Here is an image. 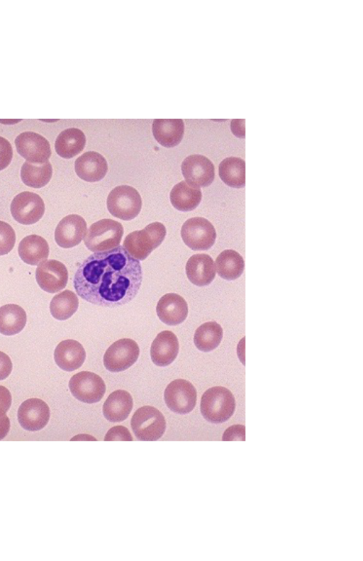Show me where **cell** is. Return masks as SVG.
<instances>
[{
	"mask_svg": "<svg viewBox=\"0 0 363 561\" xmlns=\"http://www.w3.org/2000/svg\"><path fill=\"white\" fill-rule=\"evenodd\" d=\"M142 281L140 261L118 245L85 259L75 272L73 285L84 300L98 306L116 307L133 299Z\"/></svg>",
	"mask_w": 363,
	"mask_h": 561,
	"instance_id": "obj_1",
	"label": "cell"
},
{
	"mask_svg": "<svg viewBox=\"0 0 363 561\" xmlns=\"http://www.w3.org/2000/svg\"><path fill=\"white\" fill-rule=\"evenodd\" d=\"M235 409L234 396L225 387H213L202 395L200 410L203 417L208 422L223 423L233 416Z\"/></svg>",
	"mask_w": 363,
	"mask_h": 561,
	"instance_id": "obj_2",
	"label": "cell"
},
{
	"mask_svg": "<svg viewBox=\"0 0 363 561\" xmlns=\"http://www.w3.org/2000/svg\"><path fill=\"white\" fill-rule=\"evenodd\" d=\"M166 233V228L162 223L154 222L140 230L129 233L123 247L135 259L144 260L162 243Z\"/></svg>",
	"mask_w": 363,
	"mask_h": 561,
	"instance_id": "obj_3",
	"label": "cell"
},
{
	"mask_svg": "<svg viewBox=\"0 0 363 561\" xmlns=\"http://www.w3.org/2000/svg\"><path fill=\"white\" fill-rule=\"evenodd\" d=\"M123 235L122 224L112 219H102L91 224L84 241L92 252H104L118 247Z\"/></svg>",
	"mask_w": 363,
	"mask_h": 561,
	"instance_id": "obj_4",
	"label": "cell"
},
{
	"mask_svg": "<svg viewBox=\"0 0 363 561\" xmlns=\"http://www.w3.org/2000/svg\"><path fill=\"white\" fill-rule=\"evenodd\" d=\"M130 426L138 440L154 441L163 435L166 421L158 409L151 406H144L135 411L131 418Z\"/></svg>",
	"mask_w": 363,
	"mask_h": 561,
	"instance_id": "obj_5",
	"label": "cell"
},
{
	"mask_svg": "<svg viewBox=\"0 0 363 561\" xmlns=\"http://www.w3.org/2000/svg\"><path fill=\"white\" fill-rule=\"evenodd\" d=\"M142 199L138 191L128 185L115 187L107 198V208L111 214L124 221L135 218L140 212Z\"/></svg>",
	"mask_w": 363,
	"mask_h": 561,
	"instance_id": "obj_6",
	"label": "cell"
},
{
	"mask_svg": "<svg viewBox=\"0 0 363 561\" xmlns=\"http://www.w3.org/2000/svg\"><path fill=\"white\" fill-rule=\"evenodd\" d=\"M184 243L193 250H207L215 243L216 232L213 224L203 217L186 220L181 230Z\"/></svg>",
	"mask_w": 363,
	"mask_h": 561,
	"instance_id": "obj_7",
	"label": "cell"
},
{
	"mask_svg": "<svg viewBox=\"0 0 363 561\" xmlns=\"http://www.w3.org/2000/svg\"><path fill=\"white\" fill-rule=\"evenodd\" d=\"M72 394L79 401L94 404L99 402L106 392V385L101 377L88 371L73 375L69 382Z\"/></svg>",
	"mask_w": 363,
	"mask_h": 561,
	"instance_id": "obj_8",
	"label": "cell"
},
{
	"mask_svg": "<svg viewBox=\"0 0 363 561\" xmlns=\"http://www.w3.org/2000/svg\"><path fill=\"white\" fill-rule=\"evenodd\" d=\"M140 348L138 343L130 338H122L114 342L104 355V365L112 372L124 371L138 360Z\"/></svg>",
	"mask_w": 363,
	"mask_h": 561,
	"instance_id": "obj_9",
	"label": "cell"
},
{
	"mask_svg": "<svg viewBox=\"0 0 363 561\" xmlns=\"http://www.w3.org/2000/svg\"><path fill=\"white\" fill-rule=\"evenodd\" d=\"M196 390L194 385L183 379L171 382L164 392V399L167 407L179 414L191 412L196 406Z\"/></svg>",
	"mask_w": 363,
	"mask_h": 561,
	"instance_id": "obj_10",
	"label": "cell"
},
{
	"mask_svg": "<svg viewBox=\"0 0 363 561\" xmlns=\"http://www.w3.org/2000/svg\"><path fill=\"white\" fill-rule=\"evenodd\" d=\"M44 212V202L35 193L23 191L17 194L11 204L13 218L23 225H30L38 222L43 217Z\"/></svg>",
	"mask_w": 363,
	"mask_h": 561,
	"instance_id": "obj_11",
	"label": "cell"
},
{
	"mask_svg": "<svg viewBox=\"0 0 363 561\" xmlns=\"http://www.w3.org/2000/svg\"><path fill=\"white\" fill-rule=\"evenodd\" d=\"M181 168L186 182L193 187H206L214 180V165L204 155L196 154L186 157Z\"/></svg>",
	"mask_w": 363,
	"mask_h": 561,
	"instance_id": "obj_12",
	"label": "cell"
},
{
	"mask_svg": "<svg viewBox=\"0 0 363 561\" xmlns=\"http://www.w3.org/2000/svg\"><path fill=\"white\" fill-rule=\"evenodd\" d=\"M15 145L19 155L30 162L43 163L48 161L51 156L48 140L32 131L19 134L15 139Z\"/></svg>",
	"mask_w": 363,
	"mask_h": 561,
	"instance_id": "obj_13",
	"label": "cell"
},
{
	"mask_svg": "<svg viewBox=\"0 0 363 561\" xmlns=\"http://www.w3.org/2000/svg\"><path fill=\"white\" fill-rule=\"evenodd\" d=\"M18 421L26 431L43 429L50 419V409L42 399L31 398L24 401L18 409Z\"/></svg>",
	"mask_w": 363,
	"mask_h": 561,
	"instance_id": "obj_14",
	"label": "cell"
},
{
	"mask_svg": "<svg viewBox=\"0 0 363 561\" xmlns=\"http://www.w3.org/2000/svg\"><path fill=\"white\" fill-rule=\"evenodd\" d=\"M35 277L43 290L48 293H56L66 287L68 271L61 262L50 260L39 264L36 269Z\"/></svg>",
	"mask_w": 363,
	"mask_h": 561,
	"instance_id": "obj_15",
	"label": "cell"
},
{
	"mask_svg": "<svg viewBox=\"0 0 363 561\" xmlns=\"http://www.w3.org/2000/svg\"><path fill=\"white\" fill-rule=\"evenodd\" d=\"M86 231V223L80 216L71 214L64 217L55 231L57 244L63 248H70L79 244Z\"/></svg>",
	"mask_w": 363,
	"mask_h": 561,
	"instance_id": "obj_16",
	"label": "cell"
},
{
	"mask_svg": "<svg viewBox=\"0 0 363 561\" xmlns=\"http://www.w3.org/2000/svg\"><path fill=\"white\" fill-rule=\"evenodd\" d=\"M156 312L162 322L169 326H176L182 323L186 318L188 305L180 295L168 293L158 301Z\"/></svg>",
	"mask_w": 363,
	"mask_h": 561,
	"instance_id": "obj_17",
	"label": "cell"
},
{
	"mask_svg": "<svg viewBox=\"0 0 363 561\" xmlns=\"http://www.w3.org/2000/svg\"><path fill=\"white\" fill-rule=\"evenodd\" d=\"M75 172L82 180L95 182L101 180L108 172L105 157L95 151L86 152L74 163Z\"/></svg>",
	"mask_w": 363,
	"mask_h": 561,
	"instance_id": "obj_18",
	"label": "cell"
},
{
	"mask_svg": "<svg viewBox=\"0 0 363 561\" xmlns=\"http://www.w3.org/2000/svg\"><path fill=\"white\" fill-rule=\"evenodd\" d=\"M179 352V341L176 335L169 331L157 334L150 347L152 362L160 367L170 365Z\"/></svg>",
	"mask_w": 363,
	"mask_h": 561,
	"instance_id": "obj_19",
	"label": "cell"
},
{
	"mask_svg": "<svg viewBox=\"0 0 363 561\" xmlns=\"http://www.w3.org/2000/svg\"><path fill=\"white\" fill-rule=\"evenodd\" d=\"M85 358L86 352L82 344L72 339L61 341L54 352V359L57 366L67 372L79 368Z\"/></svg>",
	"mask_w": 363,
	"mask_h": 561,
	"instance_id": "obj_20",
	"label": "cell"
},
{
	"mask_svg": "<svg viewBox=\"0 0 363 561\" xmlns=\"http://www.w3.org/2000/svg\"><path fill=\"white\" fill-rule=\"evenodd\" d=\"M186 273L189 281L196 286L210 284L216 276L212 257L203 253L192 255L186 262Z\"/></svg>",
	"mask_w": 363,
	"mask_h": 561,
	"instance_id": "obj_21",
	"label": "cell"
},
{
	"mask_svg": "<svg viewBox=\"0 0 363 561\" xmlns=\"http://www.w3.org/2000/svg\"><path fill=\"white\" fill-rule=\"evenodd\" d=\"M152 130L160 145L172 148L179 145L182 140L184 124L182 119H155Z\"/></svg>",
	"mask_w": 363,
	"mask_h": 561,
	"instance_id": "obj_22",
	"label": "cell"
},
{
	"mask_svg": "<svg viewBox=\"0 0 363 561\" xmlns=\"http://www.w3.org/2000/svg\"><path fill=\"white\" fill-rule=\"evenodd\" d=\"M133 398L129 392L118 389L112 392L103 405V414L111 422L125 420L132 411Z\"/></svg>",
	"mask_w": 363,
	"mask_h": 561,
	"instance_id": "obj_23",
	"label": "cell"
},
{
	"mask_svg": "<svg viewBox=\"0 0 363 561\" xmlns=\"http://www.w3.org/2000/svg\"><path fill=\"white\" fill-rule=\"evenodd\" d=\"M18 251L24 262L30 265H37L48 259L49 245L43 237L30 235L21 240Z\"/></svg>",
	"mask_w": 363,
	"mask_h": 561,
	"instance_id": "obj_24",
	"label": "cell"
},
{
	"mask_svg": "<svg viewBox=\"0 0 363 561\" xmlns=\"http://www.w3.org/2000/svg\"><path fill=\"white\" fill-rule=\"evenodd\" d=\"M86 137L84 133L77 128H69L62 131L55 140V151L60 157L72 158L80 153L84 148Z\"/></svg>",
	"mask_w": 363,
	"mask_h": 561,
	"instance_id": "obj_25",
	"label": "cell"
},
{
	"mask_svg": "<svg viewBox=\"0 0 363 561\" xmlns=\"http://www.w3.org/2000/svg\"><path fill=\"white\" fill-rule=\"evenodd\" d=\"M200 188L193 187L184 181L174 186L170 192L173 206L181 211H190L196 209L201 201Z\"/></svg>",
	"mask_w": 363,
	"mask_h": 561,
	"instance_id": "obj_26",
	"label": "cell"
},
{
	"mask_svg": "<svg viewBox=\"0 0 363 561\" xmlns=\"http://www.w3.org/2000/svg\"><path fill=\"white\" fill-rule=\"evenodd\" d=\"M26 313L20 306L14 304L0 307V333L13 335L20 333L26 323Z\"/></svg>",
	"mask_w": 363,
	"mask_h": 561,
	"instance_id": "obj_27",
	"label": "cell"
},
{
	"mask_svg": "<svg viewBox=\"0 0 363 561\" xmlns=\"http://www.w3.org/2000/svg\"><path fill=\"white\" fill-rule=\"evenodd\" d=\"M218 173L221 180L233 188L245 186V162L238 157H229L219 165Z\"/></svg>",
	"mask_w": 363,
	"mask_h": 561,
	"instance_id": "obj_28",
	"label": "cell"
},
{
	"mask_svg": "<svg viewBox=\"0 0 363 561\" xmlns=\"http://www.w3.org/2000/svg\"><path fill=\"white\" fill-rule=\"evenodd\" d=\"M218 275L226 280H234L241 276L245 267L242 257L235 250H225L216 260Z\"/></svg>",
	"mask_w": 363,
	"mask_h": 561,
	"instance_id": "obj_29",
	"label": "cell"
},
{
	"mask_svg": "<svg viewBox=\"0 0 363 561\" xmlns=\"http://www.w3.org/2000/svg\"><path fill=\"white\" fill-rule=\"evenodd\" d=\"M52 174V165L49 161L43 163H33L26 161L21 170L23 182L33 188H41L50 180Z\"/></svg>",
	"mask_w": 363,
	"mask_h": 561,
	"instance_id": "obj_30",
	"label": "cell"
},
{
	"mask_svg": "<svg viewBox=\"0 0 363 561\" xmlns=\"http://www.w3.org/2000/svg\"><path fill=\"white\" fill-rule=\"evenodd\" d=\"M223 335L222 327L216 321H209L203 323L196 330L194 342L199 350L209 352L219 345Z\"/></svg>",
	"mask_w": 363,
	"mask_h": 561,
	"instance_id": "obj_31",
	"label": "cell"
},
{
	"mask_svg": "<svg viewBox=\"0 0 363 561\" xmlns=\"http://www.w3.org/2000/svg\"><path fill=\"white\" fill-rule=\"evenodd\" d=\"M78 306L79 299L77 295L70 290H65L52 299L50 311L55 318L65 321L77 311Z\"/></svg>",
	"mask_w": 363,
	"mask_h": 561,
	"instance_id": "obj_32",
	"label": "cell"
},
{
	"mask_svg": "<svg viewBox=\"0 0 363 561\" xmlns=\"http://www.w3.org/2000/svg\"><path fill=\"white\" fill-rule=\"evenodd\" d=\"M16 233L7 223L0 221V255L8 254L13 248Z\"/></svg>",
	"mask_w": 363,
	"mask_h": 561,
	"instance_id": "obj_33",
	"label": "cell"
},
{
	"mask_svg": "<svg viewBox=\"0 0 363 561\" xmlns=\"http://www.w3.org/2000/svg\"><path fill=\"white\" fill-rule=\"evenodd\" d=\"M104 440L105 441H111V440L131 441L133 440V438L130 431L126 427L123 426H116L112 427L111 429L108 431V432L105 435Z\"/></svg>",
	"mask_w": 363,
	"mask_h": 561,
	"instance_id": "obj_34",
	"label": "cell"
},
{
	"mask_svg": "<svg viewBox=\"0 0 363 561\" xmlns=\"http://www.w3.org/2000/svg\"><path fill=\"white\" fill-rule=\"evenodd\" d=\"M13 157L11 143L6 138L0 136V170L7 167Z\"/></svg>",
	"mask_w": 363,
	"mask_h": 561,
	"instance_id": "obj_35",
	"label": "cell"
},
{
	"mask_svg": "<svg viewBox=\"0 0 363 561\" xmlns=\"http://www.w3.org/2000/svg\"><path fill=\"white\" fill-rule=\"evenodd\" d=\"M245 428L240 424H236L228 428L222 437L223 441L227 440H245Z\"/></svg>",
	"mask_w": 363,
	"mask_h": 561,
	"instance_id": "obj_36",
	"label": "cell"
},
{
	"mask_svg": "<svg viewBox=\"0 0 363 561\" xmlns=\"http://www.w3.org/2000/svg\"><path fill=\"white\" fill-rule=\"evenodd\" d=\"M11 394L9 389L0 385V418L6 415L11 405Z\"/></svg>",
	"mask_w": 363,
	"mask_h": 561,
	"instance_id": "obj_37",
	"label": "cell"
},
{
	"mask_svg": "<svg viewBox=\"0 0 363 561\" xmlns=\"http://www.w3.org/2000/svg\"><path fill=\"white\" fill-rule=\"evenodd\" d=\"M12 367L10 357L6 353L0 351V380L5 379L9 377Z\"/></svg>",
	"mask_w": 363,
	"mask_h": 561,
	"instance_id": "obj_38",
	"label": "cell"
},
{
	"mask_svg": "<svg viewBox=\"0 0 363 561\" xmlns=\"http://www.w3.org/2000/svg\"><path fill=\"white\" fill-rule=\"evenodd\" d=\"M231 130L233 134L238 137L245 138V120L243 119H233L230 124Z\"/></svg>",
	"mask_w": 363,
	"mask_h": 561,
	"instance_id": "obj_39",
	"label": "cell"
},
{
	"mask_svg": "<svg viewBox=\"0 0 363 561\" xmlns=\"http://www.w3.org/2000/svg\"><path fill=\"white\" fill-rule=\"evenodd\" d=\"M10 429V421L5 415L0 418V440L6 437Z\"/></svg>",
	"mask_w": 363,
	"mask_h": 561,
	"instance_id": "obj_40",
	"label": "cell"
},
{
	"mask_svg": "<svg viewBox=\"0 0 363 561\" xmlns=\"http://www.w3.org/2000/svg\"><path fill=\"white\" fill-rule=\"evenodd\" d=\"M71 440H97L95 438L87 434H79L73 437Z\"/></svg>",
	"mask_w": 363,
	"mask_h": 561,
	"instance_id": "obj_41",
	"label": "cell"
}]
</instances>
